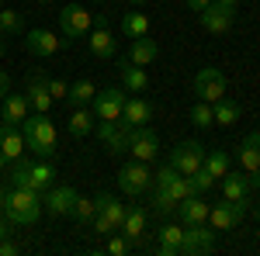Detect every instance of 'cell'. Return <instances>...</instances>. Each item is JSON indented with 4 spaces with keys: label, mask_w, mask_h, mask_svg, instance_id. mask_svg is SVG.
Wrapping results in <instances>:
<instances>
[{
    "label": "cell",
    "mask_w": 260,
    "mask_h": 256,
    "mask_svg": "<svg viewBox=\"0 0 260 256\" xmlns=\"http://www.w3.org/2000/svg\"><path fill=\"white\" fill-rule=\"evenodd\" d=\"M257 218H260V204H257Z\"/></svg>",
    "instance_id": "cell-52"
},
{
    "label": "cell",
    "mask_w": 260,
    "mask_h": 256,
    "mask_svg": "<svg viewBox=\"0 0 260 256\" xmlns=\"http://www.w3.org/2000/svg\"><path fill=\"white\" fill-rule=\"evenodd\" d=\"M94 215H98V201H90V197H80V194H77L70 218H77L80 225H90V222H94Z\"/></svg>",
    "instance_id": "cell-34"
},
{
    "label": "cell",
    "mask_w": 260,
    "mask_h": 256,
    "mask_svg": "<svg viewBox=\"0 0 260 256\" xmlns=\"http://www.w3.org/2000/svg\"><path fill=\"white\" fill-rule=\"evenodd\" d=\"M250 187H260V170L253 173V177H250Z\"/></svg>",
    "instance_id": "cell-46"
},
{
    "label": "cell",
    "mask_w": 260,
    "mask_h": 256,
    "mask_svg": "<svg viewBox=\"0 0 260 256\" xmlns=\"http://www.w3.org/2000/svg\"><path fill=\"white\" fill-rule=\"evenodd\" d=\"M87 42H90V52H94L98 59H115V56H118V42L111 39L104 18H98V24H94L90 35H87Z\"/></svg>",
    "instance_id": "cell-15"
},
{
    "label": "cell",
    "mask_w": 260,
    "mask_h": 256,
    "mask_svg": "<svg viewBox=\"0 0 260 256\" xmlns=\"http://www.w3.org/2000/svg\"><path fill=\"white\" fill-rule=\"evenodd\" d=\"M7 94H11V77H7V73L0 69V100L7 97Z\"/></svg>",
    "instance_id": "cell-43"
},
{
    "label": "cell",
    "mask_w": 260,
    "mask_h": 256,
    "mask_svg": "<svg viewBox=\"0 0 260 256\" xmlns=\"http://www.w3.org/2000/svg\"><path fill=\"white\" fill-rule=\"evenodd\" d=\"M94 111H87V107H77L73 115H70V135L73 138H83V135H90L94 132Z\"/></svg>",
    "instance_id": "cell-30"
},
{
    "label": "cell",
    "mask_w": 260,
    "mask_h": 256,
    "mask_svg": "<svg viewBox=\"0 0 260 256\" xmlns=\"http://www.w3.org/2000/svg\"><path fill=\"white\" fill-rule=\"evenodd\" d=\"M222 7H233V11H236V4H240V0H219Z\"/></svg>",
    "instance_id": "cell-47"
},
{
    "label": "cell",
    "mask_w": 260,
    "mask_h": 256,
    "mask_svg": "<svg viewBox=\"0 0 260 256\" xmlns=\"http://www.w3.org/2000/svg\"><path fill=\"white\" fill-rule=\"evenodd\" d=\"M156 236H160V253H163V256H180V242H184V225H177V222H163Z\"/></svg>",
    "instance_id": "cell-24"
},
{
    "label": "cell",
    "mask_w": 260,
    "mask_h": 256,
    "mask_svg": "<svg viewBox=\"0 0 260 256\" xmlns=\"http://www.w3.org/2000/svg\"><path fill=\"white\" fill-rule=\"evenodd\" d=\"M0 149H4V156L7 163H14V159L24 156V132H21V125H7V121H0Z\"/></svg>",
    "instance_id": "cell-17"
},
{
    "label": "cell",
    "mask_w": 260,
    "mask_h": 256,
    "mask_svg": "<svg viewBox=\"0 0 260 256\" xmlns=\"http://www.w3.org/2000/svg\"><path fill=\"white\" fill-rule=\"evenodd\" d=\"M90 229H94L98 236H111V232H115V225H111V222H108L104 215H94V222H90Z\"/></svg>",
    "instance_id": "cell-40"
},
{
    "label": "cell",
    "mask_w": 260,
    "mask_h": 256,
    "mask_svg": "<svg viewBox=\"0 0 260 256\" xmlns=\"http://www.w3.org/2000/svg\"><path fill=\"white\" fill-rule=\"evenodd\" d=\"M201 163H205V145L201 142H177L174 149H170V166L184 173V177H191L194 170H201Z\"/></svg>",
    "instance_id": "cell-8"
},
{
    "label": "cell",
    "mask_w": 260,
    "mask_h": 256,
    "mask_svg": "<svg viewBox=\"0 0 260 256\" xmlns=\"http://www.w3.org/2000/svg\"><path fill=\"white\" fill-rule=\"evenodd\" d=\"M243 218H246V201H222L208 208V225L215 232H233Z\"/></svg>",
    "instance_id": "cell-7"
},
{
    "label": "cell",
    "mask_w": 260,
    "mask_h": 256,
    "mask_svg": "<svg viewBox=\"0 0 260 256\" xmlns=\"http://www.w3.org/2000/svg\"><path fill=\"white\" fill-rule=\"evenodd\" d=\"M4 166H7V156H4V149H0V170H4Z\"/></svg>",
    "instance_id": "cell-48"
},
{
    "label": "cell",
    "mask_w": 260,
    "mask_h": 256,
    "mask_svg": "<svg viewBox=\"0 0 260 256\" xmlns=\"http://www.w3.org/2000/svg\"><path fill=\"white\" fill-rule=\"evenodd\" d=\"M121 35H125V39H142V35H149V18H146L142 11H128V14L121 18Z\"/></svg>",
    "instance_id": "cell-29"
},
{
    "label": "cell",
    "mask_w": 260,
    "mask_h": 256,
    "mask_svg": "<svg viewBox=\"0 0 260 256\" xmlns=\"http://www.w3.org/2000/svg\"><path fill=\"white\" fill-rule=\"evenodd\" d=\"M118 232L128 239L132 246H139L142 236H146V211H142V208H128V211H125V222H121Z\"/></svg>",
    "instance_id": "cell-25"
},
{
    "label": "cell",
    "mask_w": 260,
    "mask_h": 256,
    "mask_svg": "<svg viewBox=\"0 0 260 256\" xmlns=\"http://www.w3.org/2000/svg\"><path fill=\"white\" fill-rule=\"evenodd\" d=\"M153 208H156L160 215H174V211H177V201L167 194V191H156V194H153Z\"/></svg>",
    "instance_id": "cell-39"
},
{
    "label": "cell",
    "mask_w": 260,
    "mask_h": 256,
    "mask_svg": "<svg viewBox=\"0 0 260 256\" xmlns=\"http://www.w3.org/2000/svg\"><path fill=\"white\" fill-rule=\"evenodd\" d=\"M94 94H98V87H94L90 80H77V83H70V94H66V100H70L73 107H87V104L94 100Z\"/></svg>",
    "instance_id": "cell-31"
},
{
    "label": "cell",
    "mask_w": 260,
    "mask_h": 256,
    "mask_svg": "<svg viewBox=\"0 0 260 256\" xmlns=\"http://www.w3.org/2000/svg\"><path fill=\"white\" fill-rule=\"evenodd\" d=\"M28 107L31 111H39V115H49V107H52V94H49V80L45 77H31L28 83Z\"/></svg>",
    "instance_id": "cell-22"
},
{
    "label": "cell",
    "mask_w": 260,
    "mask_h": 256,
    "mask_svg": "<svg viewBox=\"0 0 260 256\" xmlns=\"http://www.w3.org/2000/svg\"><path fill=\"white\" fill-rule=\"evenodd\" d=\"M45 211L39 191H28V187H11L7 191V204H4V215L11 218L14 225H35Z\"/></svg>",
    "instance_id": "cell-3"
},
{
    "label": "cell",
    "mask_w": 260,
    "mask_h": 256,
    "mask_svg": "<svg viewBox=\"0 0 260 256\" xmlns=\"http://www.w3.org/2000/svg\"><path fill=\"white\" fill-rule=\"evenodd\" d=\"M7 191H11V187H7V184L0 180V211H4V204H7Z\"/></svg>",
    "instance_id": "cell-45"
},
{
    "label": "cell",
    "mask_w": 260,
    "mask_h": 256,
    "mask_svg": "<svg viewBox=\"0 0 260 256\" xmlns=\"http://www.w3.org/2000/svg\"><path fill=\"white\" fill-rule=\"evenodd\" d=\"M21 42H24V49H28L31 56H42V59L56 56L59 49L70 45V39H56V35H52V31H45V28H31V31H24Z\"/></svg>",
    "instance_id": "cell-11"
},
{
    "label": "cell",
    "mask_w": 260,
    "mask_h": 256,
    "mask_svg": "<svg viewBox=\"0 0 260 256\" xmlns=\"http://www.w3.org/2000/svg\"><path fill=\"white\" fill-rule=\"evenodd\" d=\"M73 201H77V191H73V187H52V191L42 194V204H45V211L52 218L70 215V211H73Z\"/></svg>",
    "instance_id": "cell-16"
},
{
    "label": "cell",
    "mask_w": 260,
    "mask_h": 256,
    "mask_svg": "<svg viewBox=\"0 0 260 256\" xmlns=\"http://www.w3.org/2000/svg\"><path fill=\"white\" fill-rule=\"evenodd\" d=\"M198 21L205 31H212V35H225L229 28H233V7H222L219 0H212L205 11H198Z\"/></svg>",
    "instance_id": "cell-14"
},
{
    "label": "cell",
    "mask_w": 260,
    "mask_h": 256,
    "mask_svg": "<svg viewBox=\"0 0 260 256\" xmlns=\"http://www.w3.org/2000/svg\"><path fill=\"white\" fill-rule=\"evenodd\" d=\"M212 115H215V121H219V125H236V121H240V115H243V107L236 104V100L222 97V100H215V104H212Z\"/></svg>",
    "instance_id": "cell-32"
},
{
    "label": "cell",
    "mask_w": 260,
    "mask_h": 256,
    "mask_svg": "<svg viewBox=\"0 0 260 256\" xmlns=\"http://www.w3.org/2000/svg\"><path fill=\"white\" fill-rule=\"evenodd\" d=\"M222 197L225 201H246L250 197V177L246 173H225L222 177Z\"/></svg>",
    "instance_id": "cell-28"
},
{
    "label": "cell",
    "mask_w": 260,
    "mask_h": 256,
    "mask_svg": "<svg viewBox=\"0 0 260 256\" xmlns=\"http://www.w3.org/2000/svg\"><path fill=\"white\" fill-rule=\"evenodd\" d=\"M21 132H24V145H28L39 159H52L56 156V125L49 121V115L31 111L28 118L21 121Z\"/></svg>",
    "instance_id": "cell-1"
},
{
    "label": "cell",
    "mask_w": 260,
    "mask_h": 256,
    "mask_svg": "<svg viewBox=\"0 0 260 256\" xmlns=\"http://www.w3.org/2000/svg\"><path fill=\"white\" fill-rule=\"evenodd\" d=\"M98 201V215H104L111 225H115V232L121 229V222H125V211H128V204L125 201H118V197H111V194H98L94 197Z\"/></svg>",
    "instance_id": "cell-26"
},
{
    "label": "cell",
    "mask_w": 260,
    "mask_h": 256,
    "mask_svg": "<svg viewBox=\"0 0 260 256\" xmlns=\"http://www.w3.org/2000/svg\"><path fill=\"white\" fill-rule=\"evenodd\" d=\"M215 229L208 222L201 225H184V242H180V256H201V253H212L215 249Z\"/></svg>",
    "instance_id": "cell-6"
},
{
    "label": "cell",
    "mask_w": 260,
    "mask_h": 256,
    "mask_svg": "<svg viewBox=\"0 0 260 256\" xmlns=\"http://www.w3.org/2000/svg\"><path fill=\"white\" fill-rule=\"evenodd\" d=\"M94 4H104V0H94Z\"/></svg>",
    "instance_id": "cell-53"
},
{
    "label": "cell",
    "mask_w": 260,
    "mask_h": 256,
    "mask_svg": "<svg viewBox=\"0 0 260 256\" xmlns=\"http://www.w3.org/2000/svg\"><path fill=\"white\" fill-rule=\"evenodd\" d=\"M49 94H52V100H66L70 83H62V80H49Z\"/></svg>",
    "instance_id": "cell-41"
},
{
    "label": "cell",
    "mask_w": 260,
    "mask_h": 256,
    "mask_svg": "<svg viewBox=\"0 0 260 256\" xmlns=\"http://www.w3.org/2000/svg\"><path fill=\"white\" fill-rule=\"evenodd\" d=\"M191 121H194L198 128H212V125H215L212 104H208V100H194V104H191Z\"/></svg>",
    "instance_id": "cell-35"
},
{
    "label": "cell",
    "mask_w": 260,
    "mask_h": 256,
    "mask_svg": "<svg viewBox=\"0 0 260 256\" xmlns=\"http://www.w3.org/2000/svg\"><path fill=\"white\" fill-rule=\"evenodd\" d=\"M149 118H153V107H149L142 97H128L125 100V107H121V125H125V128L149 125Z\"/></svg>",
    "instance_id": "cell-20"
},
{
    "label": "cell",
    "mask_w": 260,
    "mask_h": 256,
    "mask_svg": "<svg viewBox=\"0 0 260 256\" xmlns=\"http://www.w3.org/2000/svg\"><path fill=\"white\" fill-rule=\"evenodd\" d=\"M184 4H187V7H191V11H205V7H208V4H212V0H184Z\"/></svg>",
    "instance_id": "cell-44"
},
{
    "label": "cell",
    "mask_w": 260,
    "mask_h": 256,
    "mask_svg": "<svg viewBox=\"0 0 260 256\" xmlns=\"http://www.w3.org/2000/svg\"><path fill=\"white\" fill-rule=\"evenodd\" d=\"M0 35H4V31H0Z\"/></svg>",
    "instance_id": "cell-54"
},
{
    "label": "cell",
    "mask_w": 260,
    "mask_h": 256,
    "mask_svg": "<svg viewBox=\"0 0 260 256\" xmlns=\"http://www.w3.org/2000/svg\"><path fill=\"white\" fill-rule=\"evenodd\" d=\"M11 187H28V191H39V194L52 191L56 187V166H52V159H35V163L14 159Z\"/></svg>",
    "instance_id": "cell-2"
},
{
    "label": "cell",
    "mask_w": 260,
    "mask_h": 256,
    "mask_svg": "<svg viewBox=\"0 0 260 256\" xmlns=\"http://www.w3.org/2000/svg\"><path fill=\"white\" fill-rule=\"evenodd\" d=\"M194 94H198V100H208V104L222 100L225 97V77L215 66H201L198 77H194Z\"/></svg>",
    "instance_id": "cell-12"
},
{
    "label": "cell",
    "mask_w": 260,
    "mask_h": 256,
    "mask_svg": "<svg viewBox=\"0 0 260 256\" xmlns=\"http://www.w3.org/2000/svg\"><path fill=\"white\" fill-rule=\"evenodd\" d=\"M240 166H243L246 177H253L260 170V132H250L240 142Z\"/></svg>",
    "instance_id": "cell-21"
},
{
    "label": "cell",
    "mask_w": 260,
    "mask_h": 256,
    "mask_svg": "<svg viewBox=\"0 0 260 256\" xmlns=\"http://www.w3.org/2000/svg\"><path fill=\"white\" fill-rule=\"evenodd\" d=\"M128 4H146V0H128Z\"/></svg>",
    "instance_id": "cell-50"
},
{
    "label": "cell",
    "mask_w": 260,
    "mask_h": 256,
    "mask_svg": "<svg viewBox=\"0 0 260 256\" xmlns=\"http://www.w3.org/2000/svg\"><path fill=\"white\" fill-rule=\"evenodd\" d=\"M128 100V90L125 87H104L94 94L90 107H94V118L98 121H121V107Z\"/></svg>",
    "instance_id": "cell-5"
},
{
    "label": "cell",
    "mask_w": 260,
    "mask_h": 256,
    "mask_svg": "<svg viewBox=\"0 0 260 256\" xmlns=\"http://www.w3.org/2000/svg\"><path fill=\"white\" fill-rule=\"evenodd\" d=\"M28 115H31V107H28V94H7V97L0 100V121H7V125H21Z\"/></svg>",
    "instance_id": "cell-19"
},
{
    "label": "cell",
    "mask_w": 260,
    "mask_h": 256,
    "mask_svg": "<svg viewBox=\"0 0 260 256\" xmlns=\"http://www.w3.org/2000/svg\"><path fill=\"white\" fill-rule=\"evenodd\" d=\"M187 184H191V194H208V191H212L219 180H215L208 170H205V166H201V170H194V173L187 177Z\"/></svg>",
    "instance_id": "cell-36"
},
{
    "label": "cell",
    "mask_w": 260,
    "mask_h": 256,
    "mask_svg": "<svg viewBox=\"0 0 260 256\" xmlns=\"http://www.w3.org/2000/svg\"><path fill=\"white\" fill-rule=\"evenodd\" d=\"M0 31H7V35H24V21H21L18 11H4V7H0Z\"/></svg>",
    "instance_id": "cell-37"
},
{
    "label": "cell",
    "mask_w": 260,
    "mask_h": 256,
    "mask_svg": "<svg viewBox=\"0 0 260 256\" xmlns=\"http://www.w3.org/2000/svg\"><path fill=\"white\" fill-rule=\"evenodd\" d=\"M42 4H56V0H42Z\"/></svg>",
    "instance_id": "cell-51"
},
{
    "label": "cell",
    "mask_w": 260,
    "mask_h": 256,
    "mask_svg": "<svg viewBox=\"0 0 260 256\" xmlns=\"http://www.w3.org/2000/svg\"><path fill=\"white\" fill-rule=\"evenodd\" d=\"M98 135L104 142V153L108 156H121L128 153V128L121 121H98Z\"/></svg>",
    "instance_id": "cell-13"
},
{
    "label": "cell",
    "mask_w": 260,
    "mask_h": 256,
    "mask_svg": "<svg viewBox=\"0 0 260 256\" xmlns=\"http://www.w3.org/2000/svg\"><path fill=\"white\" fill-rule=\"evenodd\" d=\"M128 249H132V242H128L125 236H115V232H111L108 242H104V253H108V256H125Z\"/></svg>",
    "instance_id": "cell-38"
},
{
    "label": "cell",
    "mask_w": 260,
    "mask_h": 256,
    "mask_svg": "<svg viewBox=\"0 0 260 256\" xmlns=\"http://www.w3.org/2000/svg\"><path fill=\"white\" fill-rule=\"evenodd\" d=\"M0 256H18V242H11V239H0Z\"/></svg>",
    "instance_id": "cell-42"
},
{
    "label": "cell",
    "mask_w": 260,
    "mask_h": 256,
    "mask_svg": "<svg viewBox=\"0 0 260 256\" xmlns=\"http://www.w3.org/2000/svg\"><path fill=\"white\" fill-rule=\"evenodd\" d=\"M201 166L215 180H222L229 173V153H225V149H212V153H205V163H201Z\"/></svg>",
    "instance_id": "cell-33"
},
{
    "label": "cell",
    "mask_w": 260,
    "mask_h": 256,
    "mask_svg": "<svg viewBox=\"0 0 260 256\" xmlns=\"http://www.w3.org/2000/svg\"><path fill=\"white\" fill-rule=\"evenodd\" d=\"M59 28L66 39H87L90 28H94V18H90V11H83L80 4H66L59 11Z\"/></svg>",
    "instance_id": "cell-9"
},
{
    "label": "cell",
    "mask_w": 260,
    "mask_h": 256,
    "mask_svg": "<svg viewBox=\"0 0 260 256\" xmlns=\"http://www.w3.org/2000/svg\"><path fill=\"white\" fill-rule=\"evenodd\" d=\"M118 73H121V87L128 90V94H142L146 87H149V77H146V69L136 66V62L121 59L118 62Z\"/></svg>",
    "instance_id": "cell-23"
},
{
    "label": "cell",
    "mask_w": 260,
    "mask_h": 256,
    "mask_svg": "<svg viewBox=\"0 0 260 256\" xmlns=\"http://www.w3.org/2000/svg\"><path fill=\"white\" fill-rule=\"evenodd\" d=\"M208 208H212V204H205V197H201V194L184 197V201L177 204L180 225H201V222H208Z\"/></svg>",
    "instance_id": "cell-18"
},
{
    "label": "cell",
    "mask_w": 260,
    "mask_h": 256,
    "mask_svg": "<svg viewBox=\"0 0 260 256\" xmlns=\"http://www.w3.org/2000/svg\"><path fill=\"white\" fill-rule=\"evenodd\" d=\"M160 56V45L149 39V35H142V39H132V49H128V62H136V66H149V62Z\"/></svg>",
    "instance_id": "cell-27"
},
{
    "label": "cell",
    "mask_w": 260,
    "mask_h": 256,
    "mask_svg": "<svg viewBox=\"0 0 260 256\" xmlns=\"http://www.w3.org/2000/svg\"><path fill=\"white\" fill-rule=\"evenodd\" d=\"M4 52H7V45H4V39H0V59H4Z\"/></svg>",
    "instance_id": "cell-49"
},
{
    "label": "cell",
    "mask_w": 260,
    "mask_h": 256,
    "mask_svg": "<svg viewBox=\"0 0 260 256\" xmlns=\"http://www.w3.org/2000/svg\"><path fill=\"white\" fill-rule=\"evenodd\" d=\"M153 187V173H149V163H139V159H132V163H125L118 170V191L128 197H139L146 194Z\"/></svg>",
    "instance_id": "cell-4"
},
{
    "label": "cell",
    "mask_w": 260,
    "mask_h": 256,
    "mask_svg": "<svg viewBox=\"0 0 260 256\" xmlns=\"http://www.w3.org/2000/svg\"><path fill=\"white\" fill-rule=\"evenodd\" d=\"M128 153H132V159H139V163H153L156 153H160V138H156V132H153L149 125L128 128Z\"/></svg>",
    "instance_id": "cell-10"
}]
</instances>
